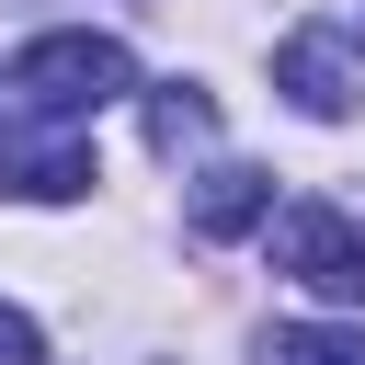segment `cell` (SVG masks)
Listing matches in <instances>:
<instances>
[{
  "instance_id": "obj_1",
  "label": "cell",
  "mask_w": 365,
  "mask_h": 365,
  "mask_svg": "<svg viewBox=\"0 0 365 365\" xmlns=\"http://www.w3.org/2000/svg\"><path fill=\"white\" fill-rule=\"evenodd\" d=\"M125 91H137V57H125L114 34H34V46L11 57V103L46 114V125H80V114H103V103H125Z\"/></svg>"
},
{
  "instance_id": "obj_2",
  "label": "cell",
  "mask_w": 365,
  "mask_h": 365,
  "mask_svg": "<svg viewBox=\"0 0 365 365\" xmlns=\"http://www.w3.org/2000/svg\"><path fill=\"white\" fill-rule=\"evenodd\" d=\"M274 274H297L308 297L365 308V217L354 205H285L274 217Z\"/></svg>"
},
{
  "instance_id": "obj_3",
  "label": "cell",
  "mask_w": 365,
  "mask_h": 365,
  "mask_svg": "<svg viewBox=\"0 0 365 365\" xmlns=\"http://www.w3.org/2000/svg\"><path fill=\"white\" fill-rule=\"evenodd\" d=\"M274 91H285L297 114H319V125H331V114H354V46H342L331 23L285 34V46H274Z\"/></svg>"
},
{
  "instance_id": "obj_4",
  "label": "cell",
  "mask_w": 365,
  "mask_h": 365,
  "mask_svg": "<svg viewBox=\"0 0 365 365\" xmlns=\"http://www.w3.org/2000/svg\"><path fill=\"white\" fill-rule=\"evenodd\" d=\"M0 194H23V205H68V194H91V148L57 125V137H0Z\"/></svg>"
},
{
  "instance_id": "obj_5",
  "label": "cell",
  "mask_w": 365,
  "mask_h": 365,
  "mask_svg": "<svg viewBox=\"0 0 365 365\" xmlns=\"http://www.w3.org/2000/svg\"><path fill=\"white\" fill-rule=\"evenodd\" d=\"M262 217H274V171L217 160V171L194 182V240H240V228H262Z\"/></svg>"
},
{
  "instance_id": "obj_6",
  "label": "cell",
  "mask_w": 365,
  "mask_h": 365,
  "mask_svg": "<svg viewBox=\"0 0 365 365\" xmlns=\"http://www.w3.org/2000/svg\"><path fill=\"white\" fill-rule=\"evenodd\" d=\"M148 137H160V148H194V137H217V103L171 80V91H148Z\"/></svg>"
},
{
  "instance_id": "obj_7",
  "label": "cell",
  "mask_w": 365,
  "mask_h": 365,
  "mask_svg": "<svg viewBox=\"0 0 365 365\" xmlns=\"http://www.w3.org/2000/svg\"><path fill=\"white\" fill-rule=\"evenodd\" d=\"M274 365H365V331H331V319H297V331H274Z\"/></svg>"
},
{
  "instance_id": "obj_8",
  "label": "cell",
  "mask_w": 365,
  "mask_h": 365,
  "mask_svg": "<svg viewBox=\"0 0 365 365\" xmlns=\"http://www.w3.org/2000/svg\"><path fill=\"white\" fill-rule=\"evenodd\" d=\"M0 365H46V331H34L23 308H0Z\"/></svg>"
}]
</instances>
